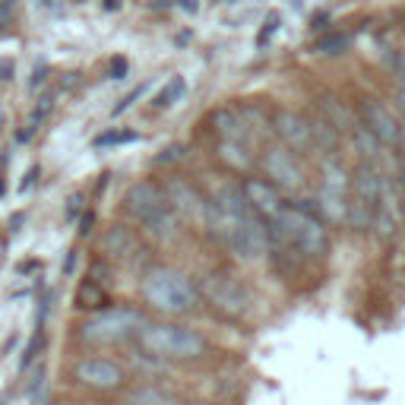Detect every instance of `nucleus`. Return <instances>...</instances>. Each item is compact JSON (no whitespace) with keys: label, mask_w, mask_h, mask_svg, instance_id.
Wrapping results in <instances>:
<instances>
[{"label":"nucleus","mask_w":405,"mask_h":405,"mask_svg":"<svg viewBox=\"0 0 405 405\" xmlns=\"http://www.w3.org/2000/svg\"><path fill=\"white\" fill-rule=\"evenodd\" d=\"M212 127H215V133H219V139H228V143L251 146V139H253L251 127H247L244 114L238 111V105L234 108H228V105L219 108V111L212 114Z\"/></svg>","instance_id":"nucleus-14"},{"label":"nucleus","mask_w":405,"mask_h":405,"mask_svg":"<svg viewBox=\"0 0 405 405\" xmlns=\"http://www.w3.org/2000/svg\"><path fill=\"white\" fill-rule=\"evenodd\" d=\"M108 73H111V79H124L127 73H130V64H127V57H111V67H108Z\"/></svg>","instance_id":"nucleus-30"},{"label":"nucleus","mask_w":405,"mask_h":405,"mask_svg":"<svg viewBox=\"0 0 405 405\" xmlns=\"http://www.w3.org/2000/svg\"><path fill=\"white\" fill-rule=\"evenodd\" d=\"M143 298L161 314H193L200 304V288L178 269L155 266L143 279Z\"/></svg>","instance_id":"nucleus-4"},{"label":"nucleus","mask_w":405,"mask_h":405,"mask_svg":"<svg viewBox=\"0 0 405 405\" xmlns=\"http://www.w3.org/2000/svg\"><path fill=\"white\" fill-rule=\"evenodd\" d=\"M137 139V133L130 130H120V133H105V137L96 139V146H114V143H133Z\"/></svg>","instance_id":"nucleus-29"},{"label":"nucleus","mask_w":405,"mask_h":405,"mask_svg":"<svg viewBox=\"0 0 405 405\" xmlns=\"http://www.w3.org/2000/svg\"><path fill=\"white\" fill-rule=\"evenodd\" d=\"M101 251L108 260H130L137 253V234L127 225H111L101 234Z\"/></svg>","instance_id":"nucleus-16"},{"label":"nucleus","mask_w":405,"mask_h":405,"mask_svg":"<svg viewBox=\"0 0 405 405\" xmlns=\"http://www.w3.org/2000/svg\"><path fill=\"white\" fill-rule=\"evenodd\" d=\"M146 326V316L137 307H105L96 310L86 323L76 326V339L83 346H118V342L137 339Z\"/></svg>","instance_id":"nucleus-5"},{"label":"nucleus","mask_w":405,"mask_h":405,"mask_svg":"<svg viewBox=\"0 0 405 405\" xmlns=\"http://www.w3.org/2000/svg\"><path fill=\"white\" fill-rule=\"evenodd\" d=\"M45 83V64L35 67V76H32V89H38V86Z\"/></svg>","instance_id":"nucleus-37"},{"label":"nucleus","mask_w":405,"mask_h":405,"mask_svg":"<svg viewBox=\"0 0 405 405\" xmlns=\"http://www.w3.org/2000/svg\"><path fill=\"white\" fill-rule=\"evenodd\" d=\"M310 133H314V149H320L323 155H336L339 152V139H342V133L336 130L329 120H323V118H316V120H310Z\"/></svg>","instance_id":"nucleus-20"},{"label":"nucleus","mask_w":405,"mask_h":405,"mask_svg":"<svg viewBox=\"0 0 405 405\" xmlns=\"http://www.w3.org/2000/svg\"><path fill=\"white\" fill-rule=\"evenodd\" d=\"M105 304H108V288H101L92 279H83L76 285V292H73V307L79 310H105Z\"/></svg>","instance_id":"nucleus-19"},{"label":"nucleus","mask_w":405,"mask_h":405,"mask_svg":"<svg viewBox=\"0 0 405 405\" xmlns=\"http://www.w3.org/2000/svg\"><path fill=\"white\" fill-rule=\"evenodd\" d=\"M348 193H352V174L346 171L336 155L323 159L320 168V193H316V212L326 222H346Z\"/></svg>","instance_id":"nucleus-6"},{"label":"nucleus","mask_w":405,"mask_h":405,"mask_svg":"<svg viewBox=\"0 0 405 405\" xmlns=\"http://www.w3.org/2000/svg\"><path fill=\"white\" fill-rule=\"evenodd\" d=\"M184 159V146L174 143V146H165L159 155H155V165H168V161H181Z\"/></svg>","instance_id":"nucleus-27"},{"label":"nucleus","mask_w":405,"mask_h":405,"mask_svg":"<svg viewBox=\"0 0 405 405\" xmlns=\"http://www.w3.org/2000/svg\"><path fill=\"white\" fill-rule=\"evenodd\" d=\"M35 178H38V168H32V171H29V178H23V184H19V190L25 193V190H29L32 184H35Z\"/></svg>","instance_id":"nucleus-36"},{"label":"nucleus","mask_w":405,"mask_h":405,"mask_svg":"<svg viewBox=\"0 0 405 405\" xmlns=\"http://www.w3.org/2000/svg\"><path fill=\"white\" fill-rule=\"evenodd\" d=\"M0 79H13V60H4V64H0Z\"/></svg>","instance_id":"nucleus-38"},{"label":"nucleus","mask_w":405,"mask_h":405,"mask_svg":"<svg viewBox=\"0 0 405 405\" xmlns=\"http://www.w3.org/2000/svg\"><path fill=\"white\" fill-rule=\"evenodd\" d=\"M263 171H266L269 184L279 187V190H301L304 187V168L301 159L285 146H269L260 159Z\"/></svg>","instance_id":"nucleus-10"},{"label":"nucleus","mask_w":405,"mask_h":405,"mask_svg":"<svg viewBox=\"0 0 405 405\" xmlns=\"http://www.w3.org/2000/svg\"><path fill=\"white\" fill-rule=\"evenodd\" d=\"M374 234L380 241H389L396 232H399V206H396V193H393V184H383V193H380V202L374 209V222H370Z\"/></svg>","instance_id":"nucleus-15"},{"label":"nucleus","mask_w":405,"mask_h":405,"mask_svg":"<svg viewBox=\"0 0 405 405\" xmlns=\"http://www.w3.org/2000/svg\"><path fill=\"white\" fill-rule=\"evenodd\" d=\"M42 348H45V333L38 329V333L32 336V342H29V348H25V355H23V367H29V364L38 358V352H42Z\"/></svg>","instance_id":"nucleus-26"},{"label":"nucleus","mask_w":405,"mask_h":405,"mask_svg":"<svg viewBox=\"0 0 405 405\" xmlns=\"http://www.w3.org/2000/svg\"><path fill=\"white\" fill-rule=\"evenodd\" d=\"M137 346L155 361H200L206 355V339L178 323H146L137 336Z\"/></svg>","instance_id":"nucleus-3"},{"label":"nucleus","mask_w":405,"mask_h":405,"mask_svg":"<svg viewBox=\"0 0 405 405\" xmlns=\"http://www.w3.org/2000/svg\"><path fill=\"white\" fill-rule=\"evenodd\" d=\"M89 279L98 282L101 288H108V285H111V263H108V260H96L89 266Z\"/></svg>","instance_id":"nucleus-25"},{"label":"nucleus","mask_w":405,"mask_h":405,"mask_svg":"<svg viewBox=\"0 0 405 405\" xmlns=\"http://www.w3.org/2000/svg\"><path fill=\"white\" fill-rule=\"evenodd\" d=\"M161 190H165L171 209L178 212V219L197 222V225H209L212 222V202L202 200V193L193 184H187L184 178H168Z\"/></svg>","instance_id":"nucleus-8"},{"label":"nucleus","mask_w":405,"mask_h":405,"mask_svg":"<svg viewBox=\"0 0 405 405\" xmlns=\"http://www.w3.org/2000/svg\"><path fill=\"white\" fill-rule=\"evenodd\" d=\"M361 124L380 139L383 149H399L405 143V133H402V124L393 118L387 105L374 96H364L361 98Z\"/></svg>","instance_id":"nucleus-9"},{"label":"nucleus","mask_w":405,"mask_h":405,"mask_svg":"<svg viewBox=\"0 0 405 405\" xmlns=\"http://www.w3.org/2000/svg\"><path fill=\"white\" fill-rule=\"evenodd\" d=\"M348 139H352V146H355V152H358V159H361V161H370V165L380 161V155H383L380 139H377L374 133L361 124V120H355V127L348 130Z\"/></svg>","instance_id":"nucleus-17"},{"label":"nucleus","mask_w":405,"mask_h":405,"mask_svg":"<svg viewBox=\"0 0 405 405\" xmlns=\"http://www.w3.org/2000/svg\"><path fill=\"white\" fill-rule=\"evenodd\" d=\"M73 266H76V251H67V263H64V275H73Z\"/></svg>","instance_id":"nucleus-35"},{"label":"nucleus","mask_w":405,"mask_h":405,"mask_svg":"<svg viewBox=\"0 0 405 405\" xmlns=\"http://www.w3.org/2000/svg\"><path fill=\"white\" fill-rule=\"evenodd\" d=\"M13 13H16V4H13V0H4V4H0V25H10Z\"/></svg>","instance_id":"nucleus-31"},{"label":"nucleus","mask_w":405,"mask_h":405,"mask_svg":"<svg viewBox=\"0 0 405 405\" xmlns=\"http://www.w3.org/2000/svg\"><path fill=\"white\" fill-rule=\"evenodd\" d=\"M352 48V35H346V32H329V35H323L320 42L314 45L316 54H323V57H339V54H346Z\"/></svg>","instance_id":"nucleus-23"},{"label":"nucleus","mask_w":405,"mask_h":405,"mask_svg":"<svg viewBox=\"0 0 405 405\" xmlns=\"http://www.w3.org/2000/svg\"><path fill=\"white\" fill-rule=\"evenodd\" d=\"M124 212L149 234L152 241H171L178 234V212L171 209L165 190L152 181H137L124 193Z\"/></svg>","instance_id":"nucleus-2"},{"label":"nucleus","mask_w":405,"mask_h":405,"mask_svg":"<svg viewBox=\"0 0 405 405\" xmlns=\"http://www.w3.org/2000/svg\"><path fill=\"white\" fill-rule=\"evenodd\" d=\"M396 178H399V184L405 187V143L396 149Z\"/></svg>","instance_id":"nucleus-32"},{"label":"nucleus","mask_w":405,"mask_h":405,"mask_svg":"<svg viewBox=\"0 0 405 405\" xmlns=\"http://www.w3.org/2000/svg\"><path fill=\"white\" fill-rule=\"evenodd\" d=\"M273 133L279 137V143L285 146V149H292L295 155H304L314 149V133H310V120L304 118L298 111H288V108H282V111L273 114Z\"/></svg>","instance_id":"nucleus-12"},{"label":"nucleus","mask_w":405,"mask_h":405,"mask_svg":"<svg viewBox=\"0 0 405 405\" xmlns=\"http://www.w3.org/2000/svg\"><path fill=\"white\" fill-rule=\"evenodd\" d=\"M273 244L288 247L307 260H320L329 253V232L316 212H307L304 206L288 202L279 212V219L269 222V247Z\"/></svg>","instance_id":"nucleus-1"},{"label":"nucleus","mask_w":405,"mask_h":405,"mask_svg":"<svg viewBox=\"0 0 405 405\" xmlns=\"http://www.w3.org/2000/svg\"><path fill=\"white\" fill-rule=\"evenodd\" d=\"M241 190H244V197H247V202H251V209L260 215L263 222H266V225L279 219V212L288 206V202L282 200L279 187H273L269 181H263V178H247L244 184H241Z\"/></svg>","instance_id":"nucleus-13"},{"label":"nucleus","mask_w":405,"mask_h":405,"mask_svg":"<svg viewBox=\"0 0 405 405\" xmlns=\"http://www.w3.org/2000/svg\"><path fill=\"white\" fill-rule=\"evenodd\" d=\"M73 377H76V383H83V387L89 389H101V393H111V389H120L127 380L124 367H120L118 361H111V358H79L76 364H73Z\"/></svg>","instance_id":"nucleus-11"},{"label":"nucleus","mask_w":405,"mask_h":405,"mask_svg":"<svg viewBox=\"0 0 405 405\" xmlns=\"http://www.w3.org/2000/svg\"><path fill=\"white\" fill-rule=\"evenodd\" d=\"M396 105L405 114V67H399V86H396Z\"/></svg>","instance_id":"nucleus-33"},{"label":"nucleus","mask_w":405,"mask_h":405,"mask_svg":"<svg viewBox=\"0 0 405 405\" xmlns=\"http://www.w3.org/2000/svg\"><path fill=\"white\" fill-rule=\"evenodd\" d=\"M202 295L215 304V310H222L225 316L232 320H241V316L251 314V295L241 288L238 279L232 275H222V273H209L202 279Z\"/></svg>","instance_id":"nucleus-7"},{"label":"nucleus","mask_w":405,"mask_h":405,"mask_svg":"<svg viewBox=\"0 0 405 405\" xmlns=\"http://www.w3.org/2000/svg\"><path fill=\"white\" fill-rule=\"evenodd\" d=\"M92 222H96V215L86 212V215H83V222H79V234H89V232H92Z\"/></svg>","instance_id":"nucleus-34"},{"label":"nucleus","mask_w":405,"mask_h":405,"mask_svg":"<svg viewBox=\"0 0 405 405\" xmlns=\"http://www.w3.org/2000/svg\"><path fill=\"white\" fill-rule=\"evenodd\" d=\"M184 92H187V83H184L181 76H174V79H168V86L159 92V96H155L152 105H155V108H171L174 101L184 96Z\"/></svg>","instance_id":"nucleus-24"},{"label":"nucleus","mask_w":405,"mask_h":405,"mask_svg":"<svg viewBox=\"0 0 405 405\" xmlns=\"http://www.w3.org/2000/svg\"><path fill=\"white\" fill-rule=\"evenodd\" d=\"M320 118L329 120V124H333L339 133H348L355 127V114L348 111L346 101H339L336 96H323L320 98Z\"/></svg>","instance_id":"nucleus-18"},{"label":"nucleus","mask_w":405,"mask_h":405,"mask_svg":"<svg viewBox=\"0 0 405 405\" xmlns=\"http://www.w3.org/2000/svg\"><path fill=\"white\" fill-rule=\"evenodd\" d=\"M133 405H178V396L165 387H155V383H146V387H137L130 393Z\"/></svg>","instance_id":"nucleus-21"},{"label":"nucleus","mask_w":405,"mask_h":405,"mask_svg":"<svg viewBox=\"0 0 405 405\" xmlns=\"http://www.w3.org/2000/svg\"><path fill=\"white\" fill-rule=\"evenodd\" d=\"M219 159L225 161L228 168H234V171H247V168H251V152H247V146H241V143L219 139Z\"/></svg>","instance_id":"nucleus-22"},{"label":"nucleus","mask_w":405,"mask_h":405,"mask_svg":"<svg viewBox=\"0 0 405 405\" xmlns=\"http://www.w3.org/2000/svg\"><path fill=\"white\" fill-rule=\"evenodd\" d=\"M114 405H133V402H114Z\"/></svg>","instance_id":"nucleus-39"},{"label":"nucleus","mask_w":405,"mask_h":405,"mask_svg":"<svg viewBox=\"0 0 405 405\" xmlns=\"http://www.w3.org/2000/svg\"><path fill=\"white\" fill-rule=\"evenodd\" d=\"M279 23H282V19H279V13H269V16H266V23H263L260 35H256V45H260V48L269 42V35H273L275 29H279Z\"/></svg>","instance_id":"nucleus-28"}]
</instances>
